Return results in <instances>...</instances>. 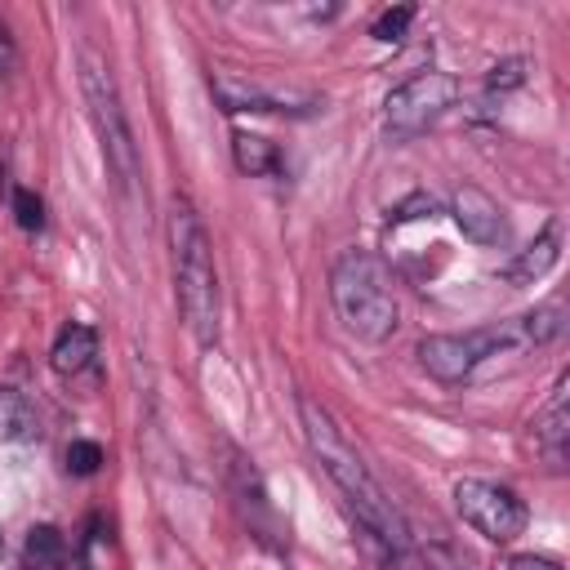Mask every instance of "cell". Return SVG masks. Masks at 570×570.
<instances>
[{"mask_svg": "<svg viewBox=\"0 0 570 570\" xmlns=\"http://www.w3.org/2000/svg\"><path fill=\"white\" fill-rule=\"evenodd\" d=\"M298 423H303V436H307V450H312L316 468L334 481L347 512L356 517L361 543L374 552L379 566L396 561L410 548V525H405L401 508L387 499V490L379 485V476L370 472V463L361 459V450L347 441L338 419L312 396H298Z\"/></svg>", "mask_w": 570, "mask_h": 570, "instance_id": "6da1fadb", "label": "cell"}, {"mask_svg": "<svg viewBox=\"0 0 570 570\" xmlns=\"http://www.w3.org/2000/svg\"><path fill=\"white\" fill-rule=\"evenodd\" d=\"M165 232H169V263H174V298H178V312L191 330V338L200 347H209L218 338V267H214V245H209V232L196 214V205L187 196H174L169 205V218H165Z\"/></svg>", "mask_w": 570, "mask_h": 570, "instance_id": "7a4b0ae2", "label": "cell"}, {"mask_svg": "<svg viewBox=\"0 0 570 570\" xmlns=\"http://www.w3.org/2000/svg\"><path fill=\"white\" fill-rule=\"evenodd\" d=\"M330 303L343 330L361 343H383L392 338L401 321L392 267L374 249H343L330 267Z\"/></svg>", "mask_w": 570, "mask_h": 570, "instance_id": "3957f363", "label": "cell"}, {"mask_svg": "<svg viewBox=\"0 0 570 570\" xmlns=\"http://www.w3.org/2000/svg\"><path fill=\"white\" fill-rule=\"evenodd\" d=\"M80 89H85V102H89V120H94V134L102 142V160H107V174L120 191H134L138 187V142H134V129H129V116H125V102H120V85L111 76V67L98 58V53H85L80 58Z\"/></svg>", "mask_w": 570, "mask_h": 570, "instance_id": "277c9868", "label": "cell"}, {"mask_svg": "<svg viewBox=\"0 0 570 570\" xmlns=\"http://www.w3.org/2000/svg\"><path fill=\"white\" fill-rule=\"evenodd\" d=\"M525 347V334L517 321L508 325H490V330H468V334H428L419 343V365L436 379V383H468L485 361L494 356H512Z\"/></svg>", "mask_w": 570, "mask_h": 570, "instance_id": "5b68a950", "label": "cell"}, {"mask_svg": "<svg viewBox=\"0 0 570 570\" xmlns=\"http://www.w3.org/2000/svg\"><path fill=\"white\" fill-rule=\"evenodd\" d=\"M459 98V80L450 71H414L405 85H396L383 102V134L387 142H410L423 129H432Z\"/></svg>", "mask_w": 570, "mask_h": 570, "instance_id": "8992f818", "label": "cell"}, {"mask_svg": "<svg viewBox=\"0 0 570 570\" xmlns=\"http://www.w3.org/2000/svg\"><path fill=\"white\" fill-rule=\"evenodd\" d=\"M454 508H459V517H463L476 534H485L490 543H512V539L525 530V521H530L525 499H521L512 485L481 481V476L454 481Z\"/></svg>", "mask_w": 570, "mask_h": 570, "instance_id": "52a82bcc", "label": "cell"}, {"mask_svg": "<svg viewBox=\"0 0 570 570\" xmlns=\"http://www.w3.org/2000/svg\"><path fill=\"white\" fill-rule=\"evenodd\" d=\"M214 98L223 111H267V116H316L325 107L321 94L298 89V85H267L254 76H236V71H214L209 80Z\"/></svg>", "mask_w": 570, "mask_h": 570, "instance_id": "ba28073f", "label": "cell"}, {"mask_svg": "<svg viewBox=\"0 0 570 570\" xmlns=\"http://www.w3.org/2000/svg\"><path fill=\"white\" fill-rule=\"evenodd\" d=\"M450 214H454L459 232L476 245H503L508 240V218H503L499 200L490 191H481L476 183H459L450 191Z\"/></svg>", "mask_w": 570, "mask_h": 570, "instance_id": "9c48e42d", "label": "cell"}, {"mask_svg": "<svg viewBox=\"0 0 570 570\" xmlns=\"http://www.w3.org/2000/svg\"><path fill=\"white\" fill-rule=\"evenodd\" d=\"M566 387L570 379L561 374L543 401V410L534 414V450L543 454V463L561 468L566 463V441H570V414H566Z\"/></svg>", "mask_w": 570, "mask_h": 570, "instance_id": "30bf717a", "label": "cell"}, {"mask_svg": "<svg viewBox=\"0 0 570 570\" xmlns=\"http://www.w3.org/2000/svg\"><path fill=\"white\" fill-rule=\"evenodd\" d=\"M94 361H98V334H94V325L67 321V325L58 330L53 347H49V365H53L62 379H80L85 370H94Z\"/></svg>", "mask_w": 570, "mask_h": 570, "instance_id": "8fae6325", "label": "cell"}, {"mask_svg": "<svg viewBox=\"0 0 570 570\" xmlns=\"http://www.w3.org/2000/svg\"><path fill=\"white\" fill-rule=\"evenodd\" d=\"M557 258H561V218H552V223L503 267V276H508L512 285H534L539 276H548V272L557 267Z\"/></svg>", "mask_w": 570, "mask_h": 570, "instance_id": "7c38bea8", "label": "cell"}, {"mask_svg": "<svg viewBox=\"0 0 570 570\" xmlns=\"http://www.w3.org/2000/svg\"><path fill=\"white\" fill-rule=\"evenodd\" d=\"M22 570H76V552L53 525H36L22 548Z\"/></svg>", "mask_w": 570, "mask_h": 570, "instance_id": "4fadbf2b", "label": "cell"}, {"mask_svg": "<svg viewBox=\"0 0 570 570\" xmlns=\"http://www.w3.org/2000/svg\"><path fill=\"white\" fill-rule=\"evenodd\" d=\"M0 441H40V414L18 387H0Z\"/></svg>", "mask_w": 570, "mask_h": 570, "instance_id": "5bb4252c", "label": "cell"}, {"mask_svg": "<svg viewBox=\"0 0 570 570\" xmlns=\"http://www.w3.org/2000/svg\"><path fill=\"white\" fill-rule=\"evenodd\" d=\"M232 156H236V169L240 174H272L281 165L276 147L267 138H258V134H245V129L232 134Z\"/></svg>", "mask_w": 570, "mask_h": 570, "instance_id": "9a60e30c", "label": "cell"}, {"mask_svg": "<svg viewBox=\"0 0 570 570\" xmlns=\"http://www.w3.org/2000/svg\"><path fill=\"white\" fill-rule=\"evenodd\" d=\"M566 312H561V303L552 298V303H539L534 312H525L517 325H521V334H525V347H543V343H552L561 330H566V321H561Z\"/></svg>", "mask_w": 570, "mask_h": 570, "instance_id": "2e32d148", "label": "cell"}, {"mask_svg": "<svg viewBox=\"0 0 570 570\" xmlns=\"http://www.w3.org/2000/svg\"><path fill=\"white\" fill-rule=\"evenodd\" d=\"M414 22V9L410 4H401V9H383L379 18H374V27H370V36L374 40H383V45H396L401 36H405V27Z\"/></svg>", "mask_w": 570, "mask_h": 570, "instance_id": "e0dca14e", "label": "cell"}, {"mask_svg": "<svg viewBox=\"0 0 570 570\" xmlns=\"http://www.w3.org/2000/svg\"><path fill=\"white\" fill-rule=\"evenodd\" d=\"M13 218H18V227L36 232V227L45 223V205H40V196L27 191V187H13Z\"/></svg>", "mask_w": 570, "mask_h": 570, "instance_id": "ac0fdd59", "label": "cell"}, {"mask_svg": "<svg viewBox=\"0 0 570 570\" xmlns=\"http://www.w3.org/2000/svg\"><path fill=\"white\" fill-rule=\"evenodd\" d=\"M98 463H102V450H98L94 441H71V450H67V468H71L76 476H94Z\"/></svg>", "mask_w": 570, "mask_h": 570, "instance_id": "d6986e66", "label": "cell"}, {"mask_svg": "<svg viewBox=\"0 0 570 570\" xmlns=\"http://www.w3.org/2000/svg\"><path fill=\"white\" fill-rule=\"evenodd\" d=\"M525 80V62L521 58H508V62H499L494 71H490V89H512V85H521Z\"/></svg>", "mask_w": 570, "mask_h": 570, "instance_id": "ffe728a7", "label": "cell"}, {"mask_svg": "<svg viewBox=\"0 0 570 570\" xmlns=\"http://www.w3.org/2000/svg\"><path fill=\"white\" fill-rule=\"evenodd\" d=\"M508 570H561V566H557V561H548V557L521 552V557H512V561H508Z\"/></svg>", "mask_w": 570, "mask_h": 570, "instance_id": "44dd1931", "label": "cell"}, {"mask_svg": "<svg viewBox=\"0 0 570 570\" xmlns=\"http://www.w3.org/2000/svg\"><path fill=\"white\" fill-rule=\"evenodd\" d=\"M9 71H13V40H9V27L0 22V89H4Z\"/></svg>", "mask_w": 570, "mask_h": 570, "instance_id": "7402d4cb", "label": "cell"}]
</instances>
